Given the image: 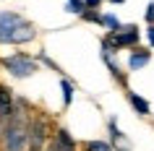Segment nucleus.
Wrapping results in <instances>:
<instances>
[{
  "mask_svg": "<svg viewBox=\"0 0 154 151\" xmlns=\"http://www.w3.org/2000/svg\"><path fill=\"white\" fill-rule=\"evenodd\" d=\"M149 60H152V52H149V50H133L128 65H131V71H138V68H144Z\"/></svg>",
  "mask_w": 154,
  "mask_h": 151,
  "instance_id": "nucleus-7",
  "label": "nucleus"
},
{
  "mask_svg": "<svg viewBox=\"0 0 154 151\" xmlns=\"http://www.w3.org/2000/svg\"><path fill=\"white\" fill-rule=\"evenodd\" d=\"M60 86H63V102L71 104V102H73V86H71V81H63Z\"/></svg>",
  "mask_w": 154,
  "mask_h": 151,
  "instance_id": "nucleus-10",
  "label": "nucleus"
},
{
  "mask_svg": "<svg viewBox=\"0 0 154 151\" xmlns=\"http://www.w3.org/2000/svg\"><path fill=\"white\" fill-rule=\"evenodd\" d=\"M86 151H112V146L105 141H89L86 143Z\"/></svg>",
  "mask_w": 154,
  "mask_h": 151,
  "instance_id": "nucleus-9",
  "label": "nucleus"
},
{
  "mask_svg": "<svg viewBox=\"0 0 154 151\" xmlns=\"http://www.w3.org/2000/svg\"><path fill=\"white\" fill-rule=\"evenodd\" d=\"M68 11L71 13H84L86 11V3L84 0H68Z\"/></svg>",
  "mask_w": 154,
  "mask_h": 151,
  "instance_id": "nucleus-11",
  "label": "nucleus"
},
{
  "mask_svg": "<svg viewBox=\"0 0 154 151\" xmlns=\"http://www.w3.org/2000/svg\"><path fill=\"white\" fill-rule=\"evenodd\" d=\"M29 151H34V149H29Z\"/></svg>",
  "mask_w": 154,
  "mask_h": 151,
  "instance_id": "nucleus-16",
  "label": "nucleus"
},
{
  "mask_svg": "<svg viewBox=\"0 0 154 151\" xmlns=\"http://www.w3.org/2000/svg\"><path fill=\"white\" fill-rule=\"evenodd\" d=\"M146 21L154 26V3H149V5H146Z\"/></svg>",
  "mask_w": 154,
  "mask_h": 151,
  "instance_id": "nucleus-12",
  "label": "nucleus"
},
{
  "mask_svg": "<svg viewBox=\"0 0 154 151\" xmlns=\"http://www.w3.org/2000/svg\"><path fill=\"white\" fill-rule=\"evenodd\" d=\"M13 110H16V102H13L11 91H8L5 86H0V122H3V125H5V122L11 120Z\"/></svg>",
  "mask_w": 154,
  "mask_h": 151,
  "instance_id": "nucleus-5",
  "label": "nucleus"
},
{
  "mask_svg": "<svg viewBox=\"0 0 154 151\" xmlns=\"http://www.w3.org/2000/svg\"><path fill=\"white\" fill-rule=\"evenodd\" d=\"M3 65H5L13 76H18V78H26V76H32V73L37 71V63H34L29 55H24V52H16V55L5 57Z\"/></svg>",
  "mask_w": 154,
  "mask_h": 151,
  "instance_id": "nucleus-3",
  "label": "nucleus"
},
{
  "mask_svg": "<svg viewBox=\"0 0 154 151\" xmlns=\"http://www.w3.org/2000/svg\"><path fill=\"white\" fill-rule=\"evenodd\" d=\"M45 138H47V120L45 117H34L32 120V130H29V149L42 151Z\"/></svg>",
  "mask_w": 154,
  "mask_h": 151,
  "instance_id": "nucleus-4",
  "label": "nucleus"
},
{
  "mask_svg": "<svg viewBox=\"0 0 154 151\" xmlns=\"http://www.w3.org/2000/svg\"><path fill=\"white\" fill-rule=\"evenodd\" d=\"M146 37H149V44L154 47V26H149V32H146Z\"/></svg>",
  "mask_w": 154,
  "mask_h": 151,
  "instance_id": "nucleus-13",
  "label": "nucleus"
},
{
  "mask_svg": "<svg viewBox=\"0 0 154 151\" xmlns=\"http://www.w3.org/2000/svg\"><path fill=\"white\" fill-rule=\"evenodd\" d=\"M34 39V26L26 24L18 13H0V42H29Z\"/></svg>",
  "mask_w": 154,
  "mask_h": 151,
  "instance_id": "nucleus-2",
  "label": "nucleus"
},
{
  "mask_svg": "<svg viewBox=\"0 0 154 151\" xmlns=\"http://www.w3.org/2000/svg\"><path fill=\"white\" fill-rule=\"evenodd\" d=\"M52 149H55V151H76V141L71 138L68 130H57L55 141H52Z\"/></svg>",
  "mask_w": 154,
  "mask_h": 151,
  "instance_id": "nucleus-6",
  "label": "nucleus"
},
{
  "mask_svg": "<svg viewBox=\"0 0 154 151\" xmlns=\"http://www.w3.org/2000/svg\"><path fill=\"white\" fill-rule=\"evenodd\" d=\"M32 115L26 112V102L18 99L16 110L11 115V120L5 122V149L8 151H24V146L29 143V130H32Z\"/></svg>",
  "mask_w": 154,
  "mask_h": 151,
  "instance_id": "nucleus-1",
  "label": "nucleus"
},
{
  "mask_svg": "<svg viewBox=\"0 0 154 151\" xmlns=\"http://www.w3.org/2000/svg\"><path fill=\"white\" fill-rule=\"evenodd\" d=\"M84 3H86V8H97L102 0H84Z\"/></svg>",
  "mask_w": 154,
  "mask_h": 151,
  "instance_id": "nucleus-14",
  "label": "nucleus"
},
{
  "mask_svg": "<svg viewBox=\"0 0 154 151\" xmlns=\"http://www.w3.org/2000/svg\"><path fill=\"white\" fill-rule=\"evenodd\" d=\"M128 99H131V104H133V110H136L138 115H149V112H152L149 102H146V99H141L138 94H128Z\"/></svg>",
  "mask_w": 154,
  "mask_h": 151,
  "instance_id": "nucleus-8",
  "label": "nucleus"
},
{
  "mask_svg": "<svg viewBox=\"0 0 154 151\" xmlns=\"http://www.w3.org/2000/svg\"><path fill=\"white\" fill-rule=\"evenodd\" d=\"M110 3H123V0H110Z\"/></svg>",
  "mask_w": 154,
  "mask_h": 151,
  "instance_id": "nucleus-15",
  "label": "nucleus"
}]
</instances>
